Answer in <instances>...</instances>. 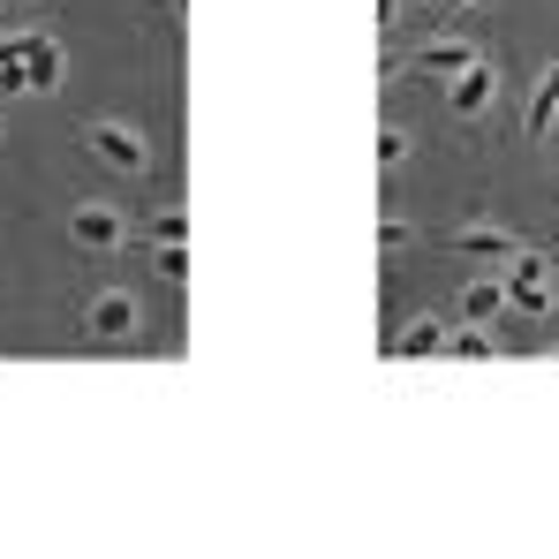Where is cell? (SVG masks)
I'll return each instance as SVG.
<instances>
[{"mask_svg":"<svg viewBox=\"0 0 559 559\" xmlns=\"http://www.w3.org/2000/svg\"><path fill=\"white\" fill-rule=\"evenodd\" d=\"M393 356H447V325H431V318H416L401 341H393Z\"/></svg>","mask_w":559,"mask_h":559,"instance_id":"obj_9","label":"cell"},{"mask_svg":"<svg viewBox=\"0 0 559 559\" xmlns=\"http://www.w3.org/2000/svg\"><path fill=\"white\" fill-rule=\"evenodd\" d=\"M136 318H144V310H136V295H121V287H106L92 310H84V325H92L98 341H129V333H136Z\"/></svg>","mask_w":559,"mask_h":559,"instance_id":"obj_5","label":"cell"},{"mask_svg":"<svg viewBox=\"0 0 559 559\" xmlns=\"http://www.w3.org/2000/svg\"><path fill=\"white\" fill-rule=\"evenodd\" d=\"M84 152L106 159L114 175H144V136H136L129 121H92V129H84Z\"/></svg>","mask_w":559,"mask_h":559,"instance_id":"obj_2","label":"cell"},{"mask_svg":"<svg viewBox=\"0 0 559 559\" xmlns=\"http://www.w3.org/2000/svg\"><path fill=\"white\" fill-rule=\"evenodd\" d=\"M491 92H499V76H491L484 61H468L462 76H447V106H454V114H468V121L491 106Z\"/></svg>","mask_w":559,"mask_h":559,"instance_id":"obj_7","label":"cell"},{"mask_svg":"<svg viewBox=\"0 0 559 559\" xmlns=\"http://www.w3.org/2000/svg\"><path fill=\"white\" fill-rule=\"evenodd\" d=\"M507 310H514V318H545V310H552V265H545L537 250H522V258L507 265Z\"/></svg>","mask_w":559,"mask_h":559,"instance_id":"obj_1","label":"cell"},{"mask_svg":"<svg viewBox=\"0 0 559 559\" xmlns=\"http://www.w3.org/2000/svg\"><path fill=\"white\" fill-rule=\"evenodd\" d=\"M454 250H462L468 265H499V273H507V265L522 258V235H507V227H491V219H468L462 235H454Z\"/></svg>","mask_w":559,"mask_h":559,"instance_id":"obj_3","label":"cell"},{"mask_svg":"<svg viewBox=\"0 0 559 559\" xmlns=\"http://www.w3.org/2000/svg\"><path fill=\"white\" fill-rule=\"evenodd\" d=\"M69 235H76V250H121V212L114 204H76Z\"/></svg>","mask_w":559,"mask_h":559,"instance_id":"obj_6","label":"cell"},{"mask_svg":"<svg viewBox=\"0 0 559 559\" xmlns=\"http://www.w3.org/2000/svg\"><path fill=\"white\" fill-rule=\"evenodd\" d=\"M159 250V280H189V250L182 242H152Z\"/></svg>","mask_w":559,"mask_h":559,"instance_id":"obj_12","label":"cell"},{"mask_svg":"<svg viewBox=\"0 0 559 559\" xmlns=\"http://www.w3.org/2000/svg\"><path fill=\"white\" fill-rule=\"evenodd\" d=\"M468 61H476V46H468V38H431V46H416V53H408V76H439V84H447V76H462Z\"/></svg>","mask_w":559,"mask_h":559,"instance_id":"obj_4","label":"cell"},{"mask_svg":"<svg viewBox=\"0 0 559 559\" xmlns=\"http://www.w3.org/2000/svg\"><path fill=\"white\" fill-rule=\"evenodd\" d=\"M401 152H408L401 129H378V167H401Z\"/></svg>","mask_w":559,"mask_h":559,"instance_id":"obj_14","label":"cell"},{"mask_svg":"<svg viewBox=\"0 0 559 559\" xmlns=\"http://www.w3.org/2000/svg\"><path fill=\"white\" fill-rule=\"evenodd\" d=\"M447 356H462V364H491L499 348H491V333H484V325H468V333H447Z\"/></svg>","mask_w":559,"mask_h":559,"instance_id":"obj_11","label":"cell"},{"mask_svg":"<svg viewBox=\"0 0 559 559\" xmlns=\"http://www.w3.org/2000/svg\"><path fill=\"white\" fill-rule=\"evenodd\" d=\"M552 121H559V69L537 84V98H530V136H545Z\"/></svg>","mask_w":559,"mask_h":559,"instance_id":"obj_10","label":"cell"},{"mask_svg":"<svg viewBox=\"0 0 559 559\" xmlns=\"http://www.w3.org/2000/svg\"><path fill=\"white\" fill-rule=\"evenodd\" d=\"M499 310H507V280L468 273V280H462V325H491Z\"/></svg>","mask_w":559,"mask_h":559,"instance_id":"obj_8","label":"cell"},{"mask_svg":"<svg viewBox=\"0 0 559 559\" xmlns=\"http://www.w3.org/2000/svg\"><path fill=\"white\" fill-rule=\"evenodd\" d=\"M152 242H189V219H182V212H159V227H152Z\"/></svg>","mask_w":559,"mask_h":559,"instance_id":"obj_13","label":"cell"},{"mask_svg":"<svg viewBox=\"0 0 559 559\" xmlns=\"http://www.w3.org/2000/svg\"><path fill=\"white\" fill-rule=\"evenodd\" d=\"M462 8H476V0H447V23H454V15H462Z\"/></svg>","mask_w":559,"mask_h":559,"instance_id":"obj_15","label":"cell"},{"mask_svg":"<svg viewBox=\"0 0 559 559\" xmlns=\"http://www.w3.org/2000/svg\"><path fill=\"white\" fill-rule=\"evenodd\" d=\"M23 8H38V0H23Z\"/></svg>","mask_w":559,"mask_h":559,"instance_id":"obj_16","label":"cell"}]
</instances>
